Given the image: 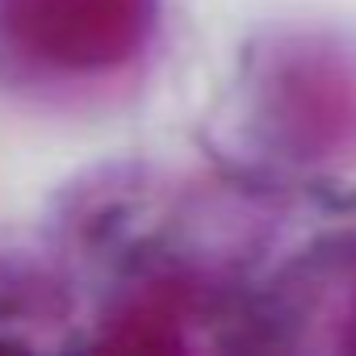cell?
<instances>
[{
  "instance_id": "1",
  "label": "cell",
  "mask_w": 356,
  "mask_h": 356,
  "mask_svg": "<svg viewBox=\"0 0 356 356\" xmlns=\"http://www.w3.org/2000/svg\"><path fill=\"white\" fill-rule=\"evenodd\" d=\"M155 0H0V63L76 84L122 72L151 38Z\"/></svg>"
}]
</instances>
